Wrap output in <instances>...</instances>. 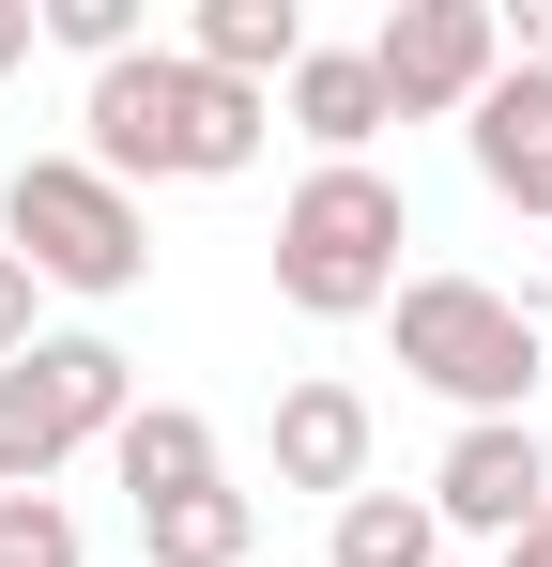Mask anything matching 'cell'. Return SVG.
<instances>
[{"label":"cell","instance_id":"cell-19","mask_svg":"<svg viewBox=\"0 0 552 567\" xmlns=\"http://www.w3.org/2000/svg\"><path fill=\"white\" fill-rule=\"evenodd\" d=\"M31 31H47V0H0V78L31 62Z\"/></svg>","mask_w":552,"mask_h":567},{"label":"cell","instance_id":"cell-10","mask_svg":"<svg viewBox=\"0 0 552 567\" xmlns=\"http://www.w3.org/2000/svg\"><path fill=\"white\" fill-rule=\"evenodd\" d=\"M276 93H292V138H307L323 169H368V138L399 123V107H384V78H368V47H307Z\"/></svg>","mask_w":552,"mask_h":567},{"label":"cell","instance_id":"cell-3","mask_svg":"<svg viewBox=\"0 0 552 567\" xmlns=\"http://www.w3.org/2000/svg\"><path fill=\"white\" fill-rule=\"evenodd\" d=\"M399 383H430V399H460V430L476 414H522L552 369V338H538V307L522 291H491V277H399Z\"/></svg>","mask_w":552,"mask_h":567},{"label":"cell","instance_id":"cell-6","mask_svg":"<svg viewBox=\"0 0 552 567\" xmlns=\"http://www.w3.org/2000/svg\"><path fill=\"white\" fill-rule=\"evenodd\" d=\"M368 78H384L399 123H476V93L507 78V16L491 0H399L368 31Z\"/></svg>","mask_w":552,"mask_h":567},{"label":"cell","instance_id":"cell-13","mask_svg":"<svg viewBox=\"0 0 552 567\" xmlns=\"http://www.w3.org/2000/svg\"><path fill=\"white\" fill-rule=\"evenodd\" d=\"M139 553H154V567H246V553H262V491H231V475H215V491L139 506Z\"/></svg>","mask_w":552,"mask_h":567},{"label":"cell","instance_id":"cell-5","mask_svg":"<svg viewBox=\"0 0 552 567\" xmlns=\"http://www.w3.org/2000/svg\"><path fill=\"white\" fill-rule=\"evenodd\" d=\"M139 414V353L123 338H31L16 369H0V491H47V475L108 445Z\"/></svg>","mask_w":552,"mask_h":567},{"label":"cell","instance_id":"cell-9","mask_svg":"<svg viewBox=\"0 0 552 567\" xmlns=\"http://www.w3.org/2000/svg\"><path fill=\"white\" fill-rule=\"evenodd\" d=\"M460 138H476V185L507 199V215H538V230H552V78H522V62H507V78L476 93V123H460Z\"/></svg>","mask_w":552,"mask_h":567},{"label":"cell","instance_id":"cell-2","mask_svg":"<svg viewBox=\"0 0 552 567\" xmlns=\"http://www.w3.org/2000/svg\"><path fill=\"white\" fill-rule=\"evenodd\" d=\"M399 246H415V215H399L384 169H307L276 199V307L292 322H368V307H399Z\"/></svg>","mask_w":552,"mask_h":567},{"label":"cell","instance_id":"cell-1","mask_svg":"<svg viewBox=\"0 0 552 567\" xmlns=\"http://www.w3.org/2000/svg\"><path fill=\"white\" fill-rule=\"evenodd\" d=\"M78 154L108 169V185H231L246 154H262L276 93H246V78H215V62H184V47H139V62H108L78 93Z\"/></svg>","mask_w":552,"mask_h":567},{"label":"cell","instance_id":"cell-4","mask_svg":"<svg viewBox=\"0 0 552 567\" xmlns=\"http://www.w3.org/2000/svg\"><path fill=\"white\" fill-rule=\"evenodd\" d=\"M0 246L31 261V291H92V307L154 277V215H139V185H108L92 154H31L0 185Z\"/></svg>","mask_w":552,"mask_h":567},{"label":"cell","instance_id":"cell-18","mask_svg":"<svg viewBox=\"0 0 552 567\" xmlns=\"http://www.w3.org/2000/svg\"><path fill=\"white\" fill-rule=\"evenodd\" d=\"M507 62H522V78H552V0H522V16H507Z\"/></svg>","mask_w":552,"mask_h":567},{"label":"cell","instance_id":"cell-17","mask_svg":"<svg viewBox=\"0 0 552 567\" xmlns=\"http://www.w3.org/2000/svg\"><path fill=\"white\" fill-rule=\"evenodd\" d=\"M31 338H47V322H31V261H16V246H0V369H16V353H31Z\"/></svg>","mask_w":552,"mask_h":567},{"label":"cell","instance_id":"cell-16","mask_svg":"<svg viewBox=\"0 0 552 567\" xmlns=\"http://www.w3.org/2000/svg\"><path fill=\"white\" fill-rule=\"evenodd\" d=\"M47 47H78L92 78H108V62H139V0H47Z\"/></svg>","mask_w":552,"mask_h":567},{"label":"cell","instance_id":"cell-14","mask_svg":"<svg viewBox=\"0 0 552 567\" xmlns=\"http://www.w3.org/2000/svg\"><path fill=\"white\" fill-rule=\"evenodd\" d=\"M323 553L338 567H446V522H430V491H354Z\"/></svg>","mask_w":552,"mask_h":567},{"label":"cell","instance_id":"cell-7","mask_svg":"<svg viewBox=\"0 0 552 567\" xmlns=\"http://www.w3.org/2000/svg\"><path fill=\"white\" fill-rule=\"evenodd\" d=\"M552 506V445H538V414H476V430H446V461H430V522L446 537H522Z\"/></svg>","mask_w":552,"mask_h":567},{"label":"cell","instance_id":"cell-15","mask_svg":"<svg viewBox=\"0 0 552 567\" xmlns=\"http://www.w3.org/2000/svg\"><path fill=\"white\" fill-rule=\"evenodd\" d=\"M0 567H92L78 522H62V491H0Z\"/></svg>","mask_w":552,"mask_h":567},{"label":"cell","instance_id":"cell-12","mask_svg":"<svg viewBox=\"0 0 552 567\" xmlns=\"http://www.w3.org/2000/svg\"><path fill=\"white\" fill-rule=\"evenodd\" d=\"M184 62H215V78L276 93V78L307 62V16H292V0H200V16H184Z\"/></svg>","mask_w":552,"mask_h":567},{"label":"cell","instance_id":"cell-11","mask_svg":"<svg viewBox=\"0 0 552 567\" xmlns=\"http://www.w3.org/2000/svg\"><path fill=\"white\" fill-rule=\"evenodd\" d=\"M108 475H123V506H170V491H215V414H184V399H139L123 430H108Z\"/></svg>","mask_w":552,"mask_h":567},{"label":"cell","instance_id":"cell-8","mask_svg":"<svg viewBox=\"0 0 552 567\" xmlns=\"http://www.w3.org/2000/svg\"><path fill=\"white\" fill-rule=\"evenodd\" d=\"M368 445H384L368 383H338V369L276 383V491H338V506H354V491H368Z\"/></svg>","mask_w":552,"mask_h":567},{"label":"cell","instance_id":"cell-20","mask_svg":"<svg viewBox=\"0 0 552 567\" xmlns=\"http://www.w3.org/2000/svg\"><path fill=\"white\" fill-rule=\"evenodd\" d=\"M491 567H552V506H538V522H522V537H507Z\"/></svg>","mask_w":552,"mask_h":567}]
</instances>
